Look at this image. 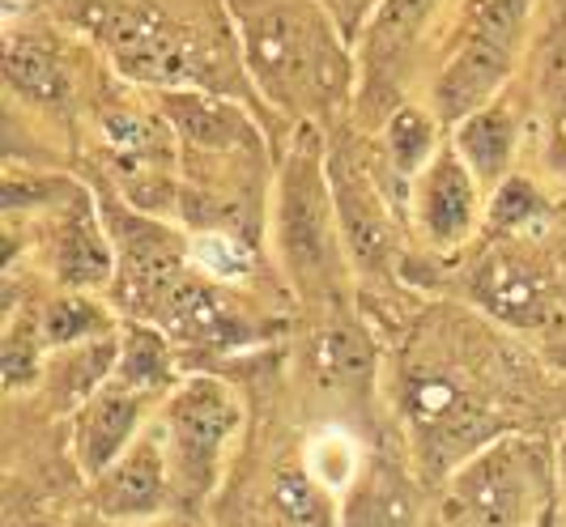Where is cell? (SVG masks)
<instances>
[{
	"label": "cell",
	"instance_id": "obj_1",
	"mask_svg": "<svg viewBox=\"0 0 566 527\" xmlns=\"http://www.w3.org/2000/svg\"><path fill=\"white\" fill-rule=\"evenodd\" d=\"M60 18L103 52L119 82L163 89H209L255 98L222 0H69Z\"/></svg>",
	"mask_w": 566,
	"mask_h": 527
},
{
	"label": "cell",
	"instance_id": "obj_2",
	"mask_svg": "<svg viewBox=\"0 0 566 527\" xmlns=\"http://www.w3.org/2000/svg\"><path fill=\"white\" fill-rule=\"evenodd\" d=\"M255 98L328 133L358 103V52L324 0H222Z\"/></svg>",
	"mask_w": 566,
	"mask_h": 527
},
{
	"label": "cell",
	"instance_id": "obj_3",
	"mask_svg": "<svg viewBox=\"0 0 566 527\" xmlns=\"http://www.w3.org/2000/svg\"><path fill=\"white\" fill-rule=\"evenodd\" d=\"M269 234L285 277L298 294L312 298L337 294L349 251L328 179V140L312 124L290 128L282 145L269 196Z\"/></svg>",
	"mask_w": 566,
	"mask_h": 527
},
{
	"label": "cell",
	"instance_id": "obj_4",
	"mask_svg": "<svg viewBox=\"0 0 566 527\" xmlns=\"http://www.w3.org/2000/svg\"><path fill=\"white\" fill-rule=\"evenodd\" d=\"M537 0H464L439 48L426 107L455 128L464 115L482 112L507 94Z\"/></svg>",
	"mask_w": 566,
	"mask_h": 527
},
{
	"label": "cell",
	"instance_id": "obj_5",
	"mask_svg": "<svg viewBox=\"0 0 566 527\" xmlns=\"http://www.w3.org/2000/svg\"><path fill=\"white\" fill-rule=\"evenodd\" d=\"M9 239V264L27 247L43 251V268L56 289L73 294H98L115 285V243L112 230L103 222V204L98 192L77 179V188L60 200L56 209H48L34 222H4Z\"/></svg>",
	"mask_w": 566,
	"mask_h": 527
},
{
	"label": "cell",
	"instance_id": "obj_6",
	"mask_svg": "<svg viewBox=\"0 0 566 527\" xmlns=\"http://www.w3.org/2000/svg\"><path fill=\"white\" fill-rule=\"evenodd\" d=\"M448 0H379L370 9L367 34L358 48V103L367 124H384L405 98L430 30L439 27Z\"/></svg>",
	"mask_w": 566,
	"mask_h": 527
},
{
	"label": "cell",
	"instance_id": "obj_7",
	"mask_svg": "<svg viewBox=\"0 0 566 527\" xmlns=\"http://www.w3.org/2000/svg\"><path fill=\"white\" fill-rule=\"evenodd\" d=\"M400 404L418 434L422 460L434 472L464 464L494 443V417L455 375L439 366H413L400 383Z\"/></svg>",
	"mask_w": 566,
	"mask_h": 527
},
{
	"label": "cell",
	"instance_id": "obj_8",
	"mask_svg": "<svg viewBox=\"0 0 566 527\" xmlns=\"http://www.w3.org/2000/svg\"><path fill=\"white\" fill-rule=\"evenodd\" d=\"M167 446L170 464H175V481L184 485L188 498L209 494L213 476H218V460L230 434L239 430L243 409L234 400V391L222 379L197 375L188 383H179L175 396L167 400Z\"/></svg>",
	"mask_w": 566,
	"mask_h": 527
},
{
	"label": "cell",
	"instance_id": "obj_9",
	"mask_svg": "<svg viewBox=\"0 0 566 527\" xmlns=\"http://www.w3.org/2000/svg\"><path fill=\"white\" fill-rule=\"evenodd\" d=\"M537 451L515 439L482 446L464 460L452 481V498L443 506L448 527H515L537 494Z\"/></svg>",
	"mask_w": 566,
	"mask_h": 527
},
{
	"label": "cell",
	"instance_id": "obj_10",
	"mask_svg": "<svg viewBox=\"0 0 566 527\" xmlns=\"http://www.w3.org/2000/svg\"><path fill=\"white\" fill-rule=\"evenodd\" d=\"M328 179H333V200H337L349 260L367 273H388L400 260V234L392 222V209H388L384 170L370 158H363L358 149H340V140H333Z\"/></svg>",
	"mask_w": 566,
	"mask_h": 527
},
{
	"label": "cell",
	"instance_id": "obj_11",
	"mask_svg": "<svg viewBox=\"0 0 566 527\" xmlns=\"http://www.w3.org/2000/svg\"><path fill=\"white\" fill-rule=\"evenodd\" d=\"M485 192L478 175L464 167L452 137L434 154V162L409 183V222L426 247L460 251L485 230Z\"/></svg>",
	"mask_w": 566,
	"mask_h": 527
},
{
	"label": "cell",
	"instance_id": "obj_12",
	"mask_svg": "<svg viewBox=\"0 0 566 527\" xmlns=\"http://www.w3.org/2000/svg\"><path fill=\"white\" fill-rule=\"evenodd\" d=\"M4 89L13 107L60 112L77 98V48L56 27L34 22L22 9L4 27Z\"/></svg>",
	"mask_w": 566,
	"mask_h": 527
},
{
	"label": "cell",
	"instance_id": "obj_13",
	"mask_svg": "<svg viewBox=\"0 0 566 527\" xmlns=\"http://www.w3.org/2000/svg\"><path fill=\"white\" fill-rule=\"evenodd\" d=\"M142 413L145 396L119 388V383H107L73 413V451H77V464L90 481H98L128 451L137 425H142Z\"/></svg>",
	"mask_w": 566,
	"mask_h": 527
},
{
	"label": "cell",
	"instance_id": "obj_14",
	"mask_svg": "<svg viewBox=\"0 0 566 527\" xmlns=\"http://www.w3.org/2000/svg\"><path fill=\"white\" fill-rule=\"evenodd\" d=\"M94 506L107 519H149L167 506V451L154 434L128 446L94 481Z\"/></svg>",
	"mask_w": 566,
	"mask_h": 527
},
{
	"label": "cell",
	"instance_id": "obj_15",
	"mask_svg": "<svg viewBox=\"0 0 566 527\" xmlns=\"http://www.w3.org/2000/svg\"><path fill=\"white\" fill-rule=\"evenodd\" d=\"M455 154L464 158V167L478 175L485 192H494L503 179L515 175V158H520V107L507 94L494 98L482 112L464 115L452 128Z\"/></svg>",
	"mask_w": 566,
	"mask_h": 527
},
{
	"label": "cell",
	"instance_id": "obj_16",
	"mask_svg": "<svg viewBox=\"0 0 566 527\" xmlns=\"http://www.w3.org/2000/svg\"><path fill=\"white\" fill-rule=\"evenodd\" d=\"M443 133H448L443 119L430 112L426 103H400L397 112L379 124V137H375L384 179L400 183L405 196H409V183H413V179L434 162V154L448 145Z\"/></svg>",
	"mask_w": 566,
	"mask_h": 527
},
{
	"label": "cell",
	"instance_id": "obj_17",
	"mask_svg": "<svg viewBox=\"0 0 566 527\" xmlns=\"http://www.w3.org/2000/svg\"><path fill=\"white\" fill-rule=\"evenodd\" d=\"M112 383L128 391H142V396L175 388V340L163 328H154V324L124 319Z\"/></svg>",
	"mask_w": 566,
	"mask_h": 527
},
{
	"label": "cell",
	"instance_id": "obj_18",
	"mask_svg": "<svg viewBox=\"0 0 566 527\" xmlns=\"http://www.w3.org/2000/svg\"><path fill=\"white\" fill-rule=\"evenodd\" d=\"M39 319V336L48 349H73V345H90L115 336V310L98 303V294H73V289H56L43 306H34Z\"/></svg>",
	"mask_w": 566,
	"mask_h": 527
},
{
	"label": "cell",
	"instance_id": "obj_19",
	"mask_svg": "<svg viewBox=\"0 0 566 527\" xmlns=\"http://www.w3.org/2000/svg\"><path fill=\"white\" fill-rule=\"evenodd\" d=\"M478 303L507 324H537L545 298L528 268H520L515 260H503V255H490L478 268Z\"/></svg>",
	"mask_w": 566,
	"mask_h": 527
},
{
	"label": "cell",
	"instance_id": "obj_20",
	"mask_svg": "<svg viewBox=\"0 0 566 527\" xmlns=\"http://www.w3.org/2000/svg\"><path fill=\"white\" fill-rule=\"evenodd\" d=\"M409 524H413L409 481L392 464H375L358 481L354 498L345 506V527H409Z\"/></svg>",
	"mask_w": 566,
	"mask_h": 527
},
{
	"label": "cell",
	"instance_id": "obj_21",
	"mask_svg": "<svg viewBox=\"0 0 566 527\" xmlns=\"http://www.w3.org/2000/svg\"><path fill=\"white\" fill-rule=\"evenodd\" d=\"M115 358H119V333L103 336V340H90V345L60 349L56 361H52V383H56L60 400L85 404L90 396H98L112 383Z\"/></svg>",
	"mask_w": 566,
	"mask_h": 527
},
{
	"label": "cell",
	"instance_id": "obj_22",
	"mask_svg": "<svg viewBox=\"0 0 566 527\" xmlns=\"http://www.w3.org/2000/svg\"><path fill=\"white\" fill-rule=\"evenodd\" d=\"M375 370V349L358 328L337 324L324 328L315 340V375L324 379V388H363Z\"/></svg>",
	"mask_w": 566,
	"mask_h": 527
},
{
	"label": "cell",
	"instance_id": "obj_23",
	"mask_svg": "<svg viewBox=\"0 0 566 527\" xmlns=\"http://www.w3.org/2000/svg\"><path fill=\"white\" fill-rule=\"evenodd\" d=\"M545 213H549V196L537 188V179L515 170L485 200V234H520L537 225Z\"/></svg>",
	"mask_w": 566,
	"mask_h": 527
},
{
	"label": "cell",
	"instance_id": "obj_24",
	"mask_svg": "<svg viewBox=\"0 0 566 527\" xmlns=\"http://www.w3.org/2000/svg\"><path fill=\"white\" fill-rule=\"evenodd\" d=\"M273 506L290 527H333V506L319 481L303 468H285L273 485Z\"/></svg>",
	"mask_w": 566,
	"mask_h": 527
},
{
	"label": "cell",
	"instance_id": "obj_25",
	"mask_svg": "<svg viewBox=\"0 0 566 527\" xmlns=\"http://www.w3.org/2000/svg\"><path fill=\"white\" fill-rule=\"evenodd\" d=\"M43 336H39V319L34 310H18L4 328V388L22 391L30 383H39L43 370Z\"/></svg>",
	"mask_w": 566,
	"mask_h": 527
},
{
	"label": "cell",
	"instance_id": "obj_26",
	"mask_svg": "<svg viewBox=\"0 0 566 527\" xmlns=\"http://www.w3.org/2000/svg\"><path fill=\"white\" fill-rule=\"evenodd\" d=\"M537 527H558V515H554V506H549V510H541Z\"/></svg>",
	"mask_w": 566,
	"mask_h": 527
},
{
	"label": "cell",
	"instance_id": "obj_27",
	"mask_svg": "<svg viewBox=\"0 0 566 527\" xmlns=\"http://www.w3.org/2000/svg\"><path fill=\"white\" fill-rule=\"evenodd\" d=\"M558 9H563V13H566V0H558Z\"/></svg>",
	"mask_w": 566,
	"mask_h": 527
}]
</instances>
